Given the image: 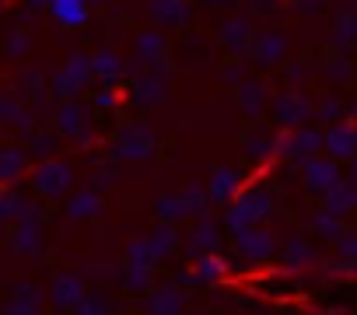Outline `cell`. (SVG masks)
Segmentation results:
<instances>
[{"label":"cell","mask_w":357,"mask_h":315,"mask_svg":"<svg viewBox=\"0 0 357 315\" xmlns=\"http://www.w3.org/2000/svg\"><path fill=\"white\" fill-rule=\"evenodd\" d=\"M91 67H95V74H98V77H102L105 84H112V81H119V74H123V63H119V60H116L112 53H98Z\"/></svg>","instance_id":"e0dca14e"},{"label":"cell","mask_w":357,"mask_h":315,"mask_svg":"<svg viewBox=\"0 0 357 315\" xmlns=\"http://www.w3.org/2000/svg\"><path fill=\"white\" fill-rule=\"evenodd\" d=\"M301 116H308V105L301 102V98H280V105H277V119L280 123H298Z\"/></svg>","instance_id":"d6986e66"},{"label":"cell","mask_w":357,"mask_h":315,"mask_svg":"<svg viewBox=\"0 0 357 315\" xmlns=\"http://www.w3.org/2000/svg\"><path fill=\"white\" fill-rule=\"evenodd\" d=\"M214 277H221V259H214V256L200 259V273H197V280H214Z\"/></svg>","instance_id":"484cf974"},{"label":"cell","mask_w":357,"mask_h":315,"mask_svg":"<svg viewBox=\"0 0 357 315\" xmlns=\"http://www.w3.org/2000/svg\"><path fill=\"white\" fill-rule=\"evenodd\" d=\"M140 43H144V56H151V60H154V56L161 53V46H158V36H144Z\"/></svg>","instance_id":"83f0119b"},{"label":"cell","mask_w":357,"mask_h":315,"mask_svg":"<svg viewBox=\"0 0 357 315\" xmlns=\"http://www.w3.org/2000/svg\"><path fill=\"white\" fill-rule=\"evenodd\" d=\"M259 98H263V84H245L242 88V109L245 112H259V105H263Z\"/></svg>","instance_id":"d4e9b609"},{"label":"cell","mask_w":357,"mask_h":315,"mask_svg":"<svg viewBox=\"0 0 357 315\" xmlns=\"http://www.w3.org/2000/svg\"><path fill=\"white\" fill-rule=\"evenodd\" d=\"M298 245H291V259H312V249L301 245V238H294Z\"/></svg>","instance_id":"f546056e"},{"label":"cell","mask_w":357,"mask_h":315,"mask_svg":"<svg viewBox=\"0 0 357 315\" xmlns=\"http://www.w3.org/2000/svg\"><path fill=\"white\" fill-rule=\"evenodd\" d=\"M84 126H88V116H84V109H81V105H74V102H70V105H63V109H60V130H63V133H81Z\"/></svg>","instance_id":"2e32d148"},{"label":"cell","mask_w":357,"mask_h":315,"mask_svg":"<svg viewBox=\"0 0 357 315\" xmlns=\"http://www.w3.org/2000/svg\"><path fill=\"white\" fill-rule=\"evenodd\" d=\"M151 15H154V22H161V25H183L186 15H190V4H186V0H154Z\"/></svg>","instance_id":"ba28073f"},{"label":"cell","mask_w":357,"mask_h":315,"mask_svg":"<svg viewBox=\"0 0 357 315\" xmlns=\"http://www.w3.org/2000/svg\"><path fill=\"white\" fill-rule=\"evenodd\" d=\"M175 242H178V238H175V231H172V228H168V231L161 228V231H154V238L147 242V249H151V256H165V252H172V249H175Z\"/></svg>","instance_id":"44dd1931"},{"label":"cell","mask_w":357,"mask_h":315,"mask_svg":"<svg viewBox=\"0 0 357 315\" xmlns=\"http://www.w3.org/2000/svg\"><path fill=\"white\" fill-rule=\"evenodd\" d=\"M11 210H25V203H22L18 197H11V193H4V197H0V217H15Z\"/></svg>","instance_id":"4316f807"},{"label":"cell","mask_w":357,"mask_h":315,"mask_svg":"<svg viewBox=\"0 0 357 315\" xmlns=\"http://www.w3.org/2000/svg\"><path fill=\"white\" fill-rule=\"evenodd\" d=\"M270 214V197L266 193H242V200L231 207V214H228V228L231 231H242V228H249V224H256L259 217H266Z\"/></svg>","instance_id":"6da1fadb"},{"label":"cell","mask_w":357,"mask_h":315,"mask_svg":"<svg viewBox=\"0 0 357 315\" xmlns=\"http://www.w3.org/2000/svg\"><path fill=\"white\" fill-rule=\"evenodd\" d=\"M214 249H218V231H214V224L204 221L200 231H193V245H190V252H193V256H197V252L204 256V252H214Z\"/></svg>","instance_id":"ac0fdd59"},{"label":"cell","mask_w":357,"mask_h":315,"mask_svg":"<svg viewBox=\"0 0 357 315\" xmlns=\"http://www.w3.org/2000/svg\"><path fill=\"white\" fill-rule=\"evenodd\" d=\"M32 4H50V0H32Z\"/></svg>","instance_id":"1f68e13d"},{"label":"cell","mask_w":357,"mask_h":315,"mask_svg":"<svg viewBox=\"0 0 357 315\" xmlns=\"http://www.w3.org/2000/svg\"><path fill=\"white\" fill-rule=\"evenodd\" d=\"M340 252H343V256H357V231H354V235H343Z\"/></svg>","instance_id":"f1b7e54d"},{"label":"cell","mask_w":357,"mask_h":315,"mask_svg":"<svg viewBox=\"0 0 357 315\" xmlns=\"http://www.w3.org/2000/svg\"><path fill=\"white\" fill-rule=\"evenodd\" d=\"M15 249H18V252H39V228H36V224H32V228H22Z\"/></svg>","instance_id":"cb8c5ba5"},{"label":"cell","mask_w":357,"mask_h":315,"mask_svg":"<svg viewBox=\"0 0 357 315\" xmlns=\"http://www.w3.org/2000/svg\"><path fill=\"white\" fill-rule=\"evenodd\" d=\"M25 165H29V154L25 151H18V147L4 151V154H0V179H15Z\"/></svg>","instance_id":"9a60e30c"},{"label":"cell","mask_w":357,"mask_h":315,"mask_svg":"<svg viewBox=\"0 0 357 315\" xmlns=\"http://www.w3.org/2000/svg\"><path fill=\"white\" fill-rule=\"evenodd\" d=\"M284 49H287V39H284V36H277V32H270V36H263V39H259V46H256L252 53H256V60H259V63H273V60H280V56H284Z\"/></svg>","instance_id":"7c38bea8"},{"label":"cell","mask_w":357,"mask_h":315,"mask_svg":"<svg viewBox=\"0 0 357 315\" xmlns=\"http://www.w3.org/2000/svg\"><path fill=\"white\" fill-rule=\"evenodd\" d=\"M322 147L333 154V158H350L357 151V130L350 126H333L326 137H322Z\"/></svg>","instance_id":"52a82bcc"},{"label":"cell","mask_w":357,"mask_h":315,"mask_svg":"<svg viewBox=\"0 0 357 315\" xmlns=\"http://www.w3.org/2000/svg\"><path fill=\"white\" fill-rule=\"evenodd\" d=\"M77 298H84V287L74 277H60L53 284V301L56 305H77Z\"/></svg>","instance_id":"5bb4252c"},{"label":"cell","mask_w":357,"mask_h":315,"mask_svg":"<svg viewBox=\"0 0 357 315\" xmlns=\"http://www.w3.org/2000/svg\"><path fill=\"white\" fill-rule=\"evenodd\" d=\"M354 183H357V158H354Z\"/></svg>","instance_id":"4dcf8cb0"},{"label":"cell","mask_w":357,"mask_h":315,"mask_svg":"<svg viewBox=\"0 0 357 315\" xmlns=\"http://www.w3.org/2000/svg\"><path fill=\"white\" fill-rule=\"evenodd\" d=\"M319 147H322V137H319V133H305V130H301V133L291 140V154H294V158H312V151H319Z\"/></svg>","instance_id":"ffe728a7"},{"label":"cell","mask_w":357,"mask_h":315,"mask_svg":"<svg viewBox=\"0 0 357 315\" xmlns=\"http://www.w3.org/2000/svg\"><path fill=\"white\" fill-rule=\"evenodd\" d=\"M67 214L74 217V221H81V217H98L102 214V200H98V193H77L74 200H70V207H67Z\"/></svg>","instance_id":"8fae6325"},{"label":"cell","mask_w":357,"mask_h":315,"mask_svg":"<svg viewBox=\"0 0 357 315\" xmlns=\"http://www.w3.org/2000/svg\"><path fill=\"white\" fill-rule=\"evenodd\" d=\"M50 15L56 18V25L63 29H81L88 25V0H50Z\"/></svg>","instance_id":"3957f363"},{"label":"cell","mask_w":357,"mask_h":315,"mask_svg":"<svg viewBox=\"0 0 357 315\" xmlns=\"http://www.w3.org/2000/svg\"><path fill=\"white\" fill-rule=\"evenodd\" d=\"M36 186H39V193H46V197H60V193H67V186H70V169H67L63 162H46V165L36 172Z\"/></svg>","instance_id":"7a4b0ae2"},{"label":"cell","mask_w":357,"mask_h":315,"mask_svg":"<svg viewBox=\"0 0 357 315\" xmlns=\"http://www.w3.org/2000/svg\"><path fill=\"white\" fill-rule=\"evenodd\" d=\"M67 77H56L53 81V88L60 91V95H74V91H81V84H88V77L95 74V67H91V60H84V56H74L70 63H67V70H63Z\"/></svg>","instance_id":"277c9868"},{"label":"cell","mask_w":357,"mask_h":315,"mask_svg":"<svg viewBox=\"0 0 357 315\" xmlns=\"http://www.w3.org/2000/svg\"><path fill=\"white\" fill-rule=\"evenodd\" d=\"M235 193H238V172L235 169H218L214 179H211V197L218 203H228Z\"/></svg>","instance_id":"30bf717a"},{"label":"cell","mask_w":357,"mask_h":315,"mask_svg":"<svg viewBox=\"0 0 357 315\" xmlns=\"http://www.w3.org/2000/svg\"><path fill=\"white\" fill-rule=\"evenodd\" d=\"M305 183L315 190V193H326V190H333L336 183H340V172H336V162H329V158H315V162H308V169H305Z\"/></svg>","instance_id":"5b68a950"},{"label":"cell","mask_w":357,"mask_h":315,"mask_svg":"<svg viewBox=\"0 0 357 315\" xmlns=\"http://www.w3.org/2000/svg\"><path fill=\"white\" fill-rule=\"evenodd\" d=\"M158 214L165 221H175V217H186V207H183V200H178V197H161L158 200Z\"/></svg>","instance_id":"7402d4cb"},{"label":"cell","mask_w":357,"mask_h":315,"mask_svg":"<svg viewBox=\"0 0 357 315\" xmlns=\"http://www.w3.org/2000/svg\"><path fill=\"white\" fill-rule=\"evenodd\" d=\"M119 151H123L126 158H140V154H147V151H151V137H147V130H144V126H130V133H126V140L119 144Z\"/></svg>","instance_id":"4fadbf2b"},{"label":"cell","mask_w":357,"mask_h":315,"mask_svg":"<svg viewBox=\"0 0 357 315\" xmlns=\"http://www.w3.org/2000/svg\"><path fill=\"white\" fill-rule=\"evenodd\" d=\"M326 203H329V214L333 217H343L347 210H354L357 207V183L354 186H333V190H326Z\"/></svg>","instance_id":"9c48e42d"},{"label":"cell","mask_w":357,"mask_h":315,"mask_svg":"<svg viewBox=\"0 0 357 315\" xmlns=\"http://www.w3.org/2000/svg\"><path fill=\"white\" fill-rule=\"evenodd\" d=\"M158 298L161 301H151L147 305L151 312H178V308H183V301H178L183 294H178V291H158Z\"/></svg>","instance_id":"603a6c76"},{"label":"cell","mask_w":357,"mask_h":315,"mask_svg":"<svg viewBox=\"0 0 357 315\" xmlns=\"http://www.w3.org/2000/svg\"><path fill=\"white\" fill-rule=\"evenodd\" d=\"M235 235H238V249H242L249 259H266V256L273 252V238H270L266 231H256L252 224L242 228V231H235Z\"/></svg>","instance_id":"8992f818"}]
</instances>
